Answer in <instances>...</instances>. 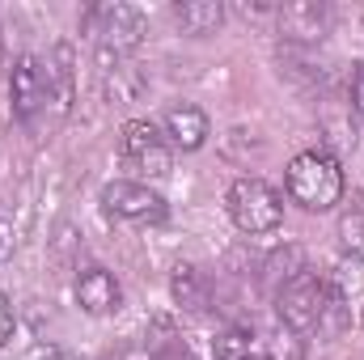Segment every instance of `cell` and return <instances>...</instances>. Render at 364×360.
Listing matches in <instances>:
<instances>
[{"mask_svg":"<svg viewBox=\"0 0 364 360\" xmlns=\"http://www.w3.org/2000/svg\"><path fill=\"white\" fill-rule=\"evenodd\" d=\"M85 34L93 38V51H97V64L102 73L110 68H123L127 55L140 51L144 34H149V21L136 4H123V0H102V4H90L85 17H81Z\"/></svg>","mask_w":364,"mask_h":360,"instance_id":"1","label":"cell"},{"mask_svg":"<svg viewBox=\"0 0 364 360\" xmlns=\"http://www.w3.org/2000/svg\"><path fill=\"white\" fill-rule=\"evenodd\" d=\"M284 195H288V203H296L305 212H335L348 195V179H343L339 157L326 149L296 153L284 170Z\"/></svg>","mask_w":364,"mask_h":360,"instance_id":"2","label":"cell"},{"mask_svg":"<svg viewBox=\"0 0 364 360\" xmlns=\"http://www.w3.org/2000/svg\"><path fill=\"white\" fill-rule=\"evenodd\" d=\"M225 212H229L237 233L263 238V233H275L284 225V195L259 174H242L225 191Z\"/></svg>","mask_w":364,"mask_h":360,"instance_id":"3","label":"cell"},{"mask_svg":"<svg viewBox=\"0 0 364 360\" xmlns=\"http://www.w3.org/2000/svg\"><path fill=\"white\" fill-rule=\"evenodd\" d=\"M326 297H331V288H326V275L318 268L292 271L275 288V322L292 327L296 335H314V331H322Z\"/></svg>","mask_w":364,"mask_h":360,"instance_id":"4","label":"cell"},{"mask_svg":"<svg viewBox=\"0 0 364 360\" xmlns=\"http://www.w3.org/2000/svg\"><path fill=\"white\" fill-rule=\"evenodd\" d=\"M51 68L38 55H17L9 68V119L17 127H38L43 119L51 123Z\"/></svg>","mask_w":364,"mask_h":360,"instance_id":"5","label":"cell"},{"mask_svg":"<svg viewBox=\"0 0 364 360\" xmlns=\"http://www.w3.org/2000/svg\"><path fill=\"white\" fill-rule=\"evenodd\" d=\"M97 203H102V212L110 221H123V225H136V229H153V225L170 221L166 195L140 179H110L102 186Z\"/></svg>","mask_w":364,"mask_h":360,"instance_id":"6","label":"cell"},{"mask_svg":"<svg viewBox=\"0 0 364 360\" xmlns=\"http://www.w3.org/2000/svg\"><path fill=\"white\" fill-rule=\"evenodd\" d=\"M119 153L132 170H140L144 179H166L174 170V149L166 144V136L157 132V123L149 119H127L119 132Z\"/></svg>","mask_w":364,"mask_h":360,"instance_id":"7","label":"cell"},{"mask_svg":"<svg viewBox=\"0 0 364 360\" xmlns=\"http://www.w3.org/2000/svg\"><path fill=\"white\" fill-rule=\"evenodd\" d=\"M275 30H279L284 47H318L335 30V4H326V0L275 4Z\"/></svg>","mask_w":364,"mask_h":360,"instance_id":"8","label":"cell"},{"mask_svg":"<svg viewBox=\"0 0 364 360\" xmlns=\"http://www.w3.org/2000/svg\"><path fill=\"white\" fill-rule=\"evenodd\" d=\"M157 132L166 136V144H170L174 153H199V149L208 144V136H212V119H208V110L195 106V102H174V106L161 110Z\"/></svg>","mask_w":364,"mask_h":360,"instance_id":"9","label":"cell"},{"mask_svg":"<svg viewBox=\"0 0 364 360\" xmlns=\"http://www.w3.org/2000/svg\"><path fill=\"white\" fill-rule=\"evenodd\" d=\"M73 297H77V305H81L90 318H110V314L123 309V284H119V275L106 271V268H97V263L77 271Z\"/></svg>","mask_w":364,"mask_h":360,"instance_id":"10","label":"cell"},{"mask_svg":"<svg viewBox=\"0 0 364 360\" xmlns=\"http://www.w3.org/2000/svg\"><path fill=\"white\" fill-rule=\"evenodd\" d=\"M170 297L182 314H208L212 309V280L195 263H178L170 275Z\"/></svg>","mask_w":364,"mask_h":360,"instance_id":"11","label":"cell"},{"mask_svg":"<svg viewBox=\"0 0 364 360\" xmlns=\"http://www.w3.org/2000/svg\"><path fill=\"white\" fill-rule=\"evenodd\" d=\"M170 17H174V26L182 34L208 38L225 26V4L220 0H178V4H170Z\"/></svg>","mask_w":364,"mask_h":360,"instance_id":"12","label":"cell"},{"mask_svg":"<svg viewBox=\"0 0 364 360\" xmlns=\"http://www.w3.org/2000/svg\"><path fill=\"white\" fill-rule=\"evenodd\" d=\"M259 356V335L242 322H229L212 335V360H250Z\"/></svg>","mask_w":364,"mask_h":360,"instance_id":"13","label":"cell"},{"mask_svg":"<svg viewBox=\"0 0 364 360\" xmlns=\"http://www.w3.org/2000/svg\"><path fill=\"white\" fill-rule=\"evenodd\" d=\"M326 288H331L335 297H343V301H352V297L360 292L364 288V255L360 250L339 255V263L326 271Z\"/></svg>","mask_w":364,"mask_h":360,"instance_id":"14","label":"cell"},{"mask_svg":"<svg viewBox=\"0 0 364 360\" xmlns=\"http://www.w3.org/2000/svg\"><path fill=\"white\" fill-rule=\"evenodd\" d=\"M305 335H296L292 327H284V322H275L272 331L259 339V356L263 360H305Z\"/></svg>","mask_w":364,"mask_h":360,"instance_id":"15","label":"cell"},{"mask_svg":"<svg viewBox=\"0 0 364 360\" xmlns=\"http://www.w3.org/2000/svg\"><path fill=\"white\" fill-rule=\"evenodd\" d=\"M335 26H343L352 34V43L364 47V4H348V9H335Z\"/></svg>","mask_w":364,"mask_h":360,"instance_id":"16","label":"cell"},{"mask_svg":"<svg viewBox=\"0 0 364 360\" xmlns=\"http://www.w3.org/2000/svg\"><path fill=\"white\" fill-rule=\"evenodd\" d=\"M13 331H17V309H13V301H9V292L0 288V348L13 339Z\"/></svg>","mask_w":364,"mask_h":360,"instance_id":"17","label":"cell"},{"mask_svg":"<svg viewBox=\"0 0 364 360\" xmlns=\"http://www.w3.org/2000/svg\"><path fill=\"white\" fill-rule=\"evenodd\" d=\"M21 360H73V356H68L60 344H47V339H38V344H30V348H26V356H21Z\"/></svg>","mask_w":364,"mask_h":360,"instance_id":"18","label":"cell"},{"mask_svg":"<svg viewBox=\"0 0 364 360\" xmlns=\"http://www.w3.org/2000/svg\"><path fill=\"white\" fill-rule=\"evenodd\" d=\"M348 97H352V110H356V115H364V64H356V68H352Z\"/></svg>","mask_w":364,"mask_h":360,"instance_id":"19","label":"cell"},{"mask_svg":"<svg viewBox=\"0 0 364 360\" xmlns=\"http://www.w3.org/2000/svg\"><path fill=\"white\" fill-rule=\"evenodd\" d=\"M13 250H17V233H13V221H4V216H0V263H4V259H13Z\"/></svg>","mask_w":364,"mask_h":360,"instance_id":"20","label":"cell"},{"mask_svg":"<svg viewBox=\"0 0 364 360\" xmlns=\"http://www.w3.org/2000/svg\"><path fill=\"white\" fill-rule=\"evenodd\" d=\"M110 360H157V356H153L149 344H127V348H119Z\"/></svg>","mask_w":364,"mask_h":360,"instance_id":"21","label":"cell"},{"mask_svg":"<svg viewBox=\"0 0 364 360\" xmlns=\"http://www.w3.org/2000/svg\"><path fill=\"white\" fill-rule=\"evenodd\" d=\"M161 360H191V352H186V348L178 344V348H170V352H166Z\"/></svg>","mask_w":364,"mask_h":360,"instance_id":"22","label":"cell"},{"mask_svg":"<svg viewBox=\"0 0 364 360\" xmlns=\"http://www.w3.org/2000/svg\"><path fill=\"white\" fill-rule=\"evenodd\" d=\"M360 331H364V309H360Z\"/></svg>","mask_w":364,"mask_h":360,"instance_id":"23","label":"cell"},{"mask_svg":"<svg viewBox=\"0 0 364 360\" xmlns=\"http://www.w3.org/2000/svg\"><path fill=\"white\" fill-rule=\"evenodd\" d=\"M250 360H263V356H250Z\"/></svg>","mask_w":364,"mask_h":360,"instance_id":"24","label":"cell"}]
</instances>
